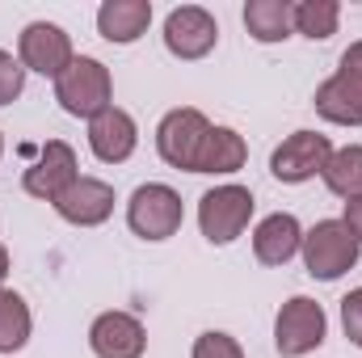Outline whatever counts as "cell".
<instances>
[{"instance_id": "6da1fadb", "label": "cell", "mask_w": 362, "mask_h": 358, "mask_svg": "<svg viewBox=\"0 0 362 358\" xmlns=\"http://www.w3.org/2000/svg\"><path fill=\"white\" fill-rule=\"evenodd\" d=\"M358 249L362 245L350 236V228H346L341 219H320L316 228L303 232V245H299L308 274L320 278V282H333V278H341L346 270L358 266Z\"/></svg>"}, {"instance_id": "7a4b0ae2", "label": "cell", "mask_w": 362, "mask_h": 358, "mask_svg": "<svg viewBox=\"0 0 362 358\" xmlns=\"http://www.w3.org/2000/svg\"><path fill=\"white\" fill-rule=\"evenodd\" d=\"M114 81H110V68L93 55L72 59V68L55 81V101L72 114V118H97L101 110H110L114 101Z\"/></svg>"}, {"instance_id": "3957f363", "label": "cell", "mask_w": 362, "mask_h": 358, "mask_svg": "<svg viewBox=\"0 0 362 358\" xmlns=\"http://www.w3.org/2000/svg\"><path fill=\"white\" fill-rule=\"evenodd\" d=\"M181 219H185L181 194L173 185H160V181L139 185L131 194V202H127V224L144 241H169V236H177Z\"/></svg>"}, {"instance_id": "277c9868", "label": "cell", "mask_w": 362, "mask_h": 358, "mask_svg": "<svg viewBox=\"0 0 362 358\" xmlns=\"http://www.w3.org/2000/svg\"><path fill=\"white\" fill-rule=\"evenodd\" d=\"M325 333H329V316H325V308H320L316 299H308V295H291V299L278 308V316H274V346H278L282 358L312 354V350L325 342Z\"/></svg>"}, {"instance_id": "5b68a950", "label": "cell", "mask_w": 362, "mask_h": 358, "mask_svg": "<svg viewBox=\"0 0 362 358\" xmlns=\"http://www.w3.org/2000/svg\"><path fill=\"white\" fill-rule=\"evenodd\" d=\"M253 194L245 185H215L198 198V228L211 245H232L253 219Z\"/></svg>"}, {"instance_id": "8992f818", "label": "cell", "mask_w": 362, "mask_h": 358, "mask_svg": "<svg viewBox=\"0 0 362 358\" xmlns=\"http://www.w3.org/2000/svg\"><path fill=\"white\" fill-rule=\"evenodd\" d=\"M206 131H211V122H206L202 110H194V105H177V110H169V114L160 118V127H156V152H160V161L173 165V169L194 173Z\"/></svg>"}, {"instance_id": "52a82bcc", "label": "cell", "mask_w": 362, "mask_h": 358, "mask_svg": "<svg viewBox=\"0 0 362 358\" xmlns=\"http://www.w3.org/2000/svg\"><path fill=\"white\" fill-rule=\"evenodd\" d=\"M17 59L25 72H38V76H51L59 81L68 68H72V38L68 30H59L55 21H30L17 38Z\"/></svg>"}, {"instance_id": "ba28073f", "label": "cell", "mask_w": 362, "mask_h": 358, "mask_svg": "<svg viewBox=\"0 0 362 358\" xmlns=\"http://www.w3.org/2000/svg\"><path fill=\"white\" fill-rule=\"evenodd\" d=\"M329 156H333L329 135H320V131H295V135H286L274 148L270 173L278 181H286V185H299V181H312L316 173H325Z\"/></svg>"}, {"instance_id": "9c48e42d", "label": "cell", "mask_w": 362, "mask_h": 358, "mask_svg": "<svg viewBox=\"0 0 362 358\" xmlns=\"http://www.w3.org/2000/svg\"><path fill=\"white\" fill-rule=\"evenodd\" d=\"M219 42V25L202 4H177L165 17V47L177 59H202Z\"/></svg>"}, {"instance_id": "30bf717a", "label": "cell", "mask_w": 362, "mask_h": 358, "mask_svg": "<svg viewBox=\"0 0 362 358\" xmlns=\"http://www.w3.org/2000/svg\"><path fill=\"white\" fill-rule=\"evenodd\" d=\"M76 178H81V173H76V152H72V144H64V139H47L42 152H38V161L25 169L21 190H25L30 198L55 202V198H59Z\"/></svg>"}, {"instance_id": "8fae6325", "label": "cell", "mask_w": 362, "mask_h": 358, "mask_svg": "<svg viewBox=\"0 0 362 358\" xmlns=\"http://www.w3.org/2000/svg\"><path fill=\"white\" fill-rule=\"evenodd\" d=\"M55 211L76 228H97L114 215V185L101 178H76L55 198Z\"/></svg>"}, {"instance_id": "7c38bea8", "label": "cell", "mask_w": 362, "mask_h": 358, "mask_svg": "<svg viewBox=\"0 0 362 358\" xmlns=\"http://www.w3.org/2000/svg\"><path fill=\"white\" fill-rule=\"evenodd\" d=\"M89 346L97 358H144L148 333L131 312H101L89 329Z\"/></svg>"}, {"instance_id": "4fadbf2b", "label": "cell", "mask_w": 362, "mask_h": 358, "mask_svg": "<svg viewBox=\"0 0 362 358\" xmlns=\"http://www.w3.org/2000/svg\"><path fill=\"white\" fill-rule=\"evenodd\" d=\"M135 144H139V131H135V118H131L127 110L110 105V110H101L97 118H89V148L101 165H122V161H131Z\"/></svg>"}, {"instance_id": "5bb4252c", "label": "cell", "mask_w": 362, "mask_h": 358, "mask_svg": "<svg viewBox=\"0 0 362 358\" xmlns=\"http://www.w3.org/2000/svg\"><path fill=\"white\" fill-rule=\"evenodd\" d=\"M299 245H303V228H299V219L286 215V211L266 215V219L257 224V232H253V258H257L262 266H286V262L299 253Z\"/></svg>"}, {"instance_id": "9a60e30c", "label": "cell", "mask_w": 362, "mask_h": 358, "mask_svg": "<svg viewBox=\"0 0 362 358\" xmlns=\"http://www.w3.org/2000/svg\"><path fill=\"white\" fill-rule=\"evenodd\" d=\"M152 25V0H105L97 8V34L105 42L131 47L135 38H144Z\"/></svg>"}, {"instance_id": "2e32d148", "label": "cell", "mask_w": 362, "mask_h": 358, "mask_svg": "<svg viewBox=\"0 0 362 358\" xmlns=\"http://www.w3.org/2000/svg\"><path fill=\"white\" fill-rule=\"evenodd\" d=\"M316 114L337 127H362V81L354 76H329L316 89Z\"/></svg>"}, {"instance_id": "e0dca14e", "label": "cell", "mask_w": 362, "mask_h": 358, "mask_svg": "<svg viewBox=\"0 0 362 358\" xmlns=\"http://www.w3.org/2000/svg\"><path fill=\"white\" fill-rule=\"evenodd\" d=\"M245 161H249V144L232 127H211L194 173H236V169H245Z\"/></svg>"}, {"instance_id": "ac0fdd59", "label": "cell", "mask_w": 362, "mask_h": 358, "mask_svg": "<svg viewBox=\"0 0 362 358\" xmlns=\"http://www.w3.org/2000/svg\"><path fill=\"white\" fill-rule=\"evenodd\" d=\"M245 30L257 42H282L295 34V4L291 0H249L245 4Z\"/></svg>"}, {"instance_id": "d6986e66", "label": "cell", "mask_w": 362, "mask_h": 358, "mask_svg": "<svg viewBox=\"0 0 362 358\" xmlns=\"http://www.w3.org/2000/svg\"><path fill=\"white\" fill-rule=\"evenodd\" d=\"M325 185L337 194V198H362V144H346V148H333L329 165H325Z\"/></svg>"}, {"instance_id": "ffe728a7", "label": "cell", "mask_w": 362, "mask_h": 358, "mask_svg": "<svg viewBox=\"0 0 362 358\" xmlns=\"http://www.w3.org/2000/svg\"><path fill=\"white\" fill-rule=\"evenodd\" d=\"M30 329H34V321H30L25 299L17 291L0 287V354H17L30 342Z\"/></svg>"}, {"instance_id": "44dd1931", "label": "cell", "mask_w": 362, "mask_h": 358, "mask_svg": "<svg viewBox=\"0 0 362 358\" xmlns=\"http://www.w3.org/2000/svg\"><path fill=\"white\" fill-rule=\"evenodd\" d=\"M337 21H341V4L337 0H299L295 4V34H303L312 42L333 38Z\"/></svg>"}, {"instance_id": "7402d4cb", "label": "cell", "mask_w": 362, "mask_h": 358, "mask_svg": "<svg viewBox=\"0 0 362 358\" xmlns=\"http://www.w3.org/2000/svg\"><path fill=\"white\" fill-rule=\"evenodd\" d=\"M189 358H245V350H240V342H236L232 333L211 329V333H202V337L194 342V354Z\"/></svg>"}, {"instance_id": "603a6c76", "label": "cell", "mask_w": 362, "mask_h": 358, "mask_svg": "<svg viewBox=\"0 0 362 358\" xmlns=\"http://www.w3.org/2000/svg\"><path fill=\"white\" fill-rule=\"evenodd\" d=\"M21 89H25V68H21V59H13L8 51H0V105L17 101Z\"/></svg>"}, {"instance_id": "cb8c5ba5", "label": "cell", "mask_w": 362, "mask_h": 358, "mask_svg": "<svg viewBox=\"0 0 362 358\" xmlns=\"http://www.w3.org/2000/svg\"><path fill=\"white\" fill-rule=\"evenodd\" d=\"M341 329L354 346H362V287L341 299Z\"/></svg>"}, {"instance_id": "d4e9b609", "label": "cell", "mask_w": 362, "mask_h": 358, "mask_svg": "<svg viewBox=\"0 0 362 358\" xmlns=\"http://www.w3.org/2000/svg\"><path fill=\"white\" fill-rule=\"evenodd\" d=\"M341 76H354V81H362V42H354V47H346V55H341V68H337Z\"/></svg>"}, {"instance_id": "484cf974", "label": "cell", "mask_w": 362, "mask_h": 358, "mask_svg": "<svg viewBox=\"0 0 362 358\" xmlns=\"http://www.w3.org/2000/svg\"><path fill=\"white\" fill-rule=\"evenodd\" d=\"M341 224L350 228V236L362 245V198H350V202H346V219H341Z\"/></svg>"}, {"instance_id": "4316f807", "label": "cell", "mask_w": 362, "mask_h": 358, "mask_svg": "<svg viewBox=\"0 0 362 358\" xmlns=\"http://www.w3.org/2000/svg\"><path fill=\"white\" fill-rule=\"evenodd\" d=\"M4 278H8V249L0 245V287H4Z\"/></svg>"}, {"instance_id": "83f0119b", "label": "cell", "mask_w": 362, "mask_h": 358, "mask_svg": "<svg viewBox=\"0 0 362 358\" xmlns=\"http://www.w3.org/2000/svg\"><path fill=\"white\" fill-rule=\"evenodd\" d=\"M0 156H4V139H0Z\"/></svg>"}]
</instances>
